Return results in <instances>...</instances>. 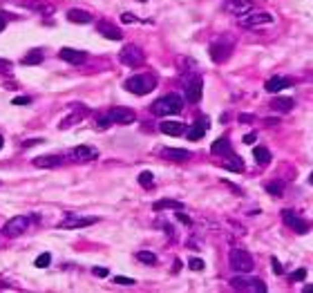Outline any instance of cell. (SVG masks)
<instances>
[{
    "label": "cell",
    "instance_id": "15",
    "mask_svg": "<svg viewBox=\"0 0 313 293\" xmlns=\"http://www.w3.org/2000/svg\"><path fill=\"white\" fill-rule=\"evenodd\" d=\"M98 217H65L61 222V228H85V226H92V224H96Z\"/></svg>",
    "mask_w": 313,
    "mask_h": 293
},
{
    "label": "cell",
    "instance_id": "30",
    "mask_svg": "<svg viewBox=\"0 0 313 293\" xmlns=\"http://www.w3.org/2000/svg\"><path fill=\"white\" fill-rule=\"evenodd\" d=\"M137 260H139V262H143V264H156V255L150 253V251H139Z\"/></svg>",
    "mask_w": 313,
    "mask_h": 293
},
{
    "label": "cell",
    "instance_id": "50",
    "mask_svg": "<svg viewBox=\"0 0 313 293\" xmlns=\"http://www.w3.org/2000/svg\"><path fill=\"white\" fill-rule=\"evenodd\" d=\"M311 184H313V172H311Z\"/></svg>",
    "mask_w": 313,
    "mask_h": 293
},
{
    "label": "cell",
    "instance_id": "45",
    "mask_svg": "<svg viewBox=\"0 0 313 293\" xmlns=\"http://www.w3.org/2000/svg\"><path fill=\"white\" fill-rule=\"evenodd\" d=\"M244 143H255V134H246V137H244Z\"/></svg>",
    "mask_w": 313,
    "mask_h": 293
},
{
    "label": "cell",
    "instance_id": "39",
    "mask_svg": "<svg viewBox=\"0 0 313 293\" xmlns=\"http://www.w3.org/2000/svg\"><path fill=\"white\" fill-rule=\"evenodd\" d=\"M177 219H179V222H184V224H188V226H190V217H188V215H184V213H181V211H177Z\"/></svg>",
    "mask_w": 313,
    "mask_h": 293
},
{
    "label": "cell",
    "instance_id": "41",
    "mask_svg": "<svg viewBox=\"0 0 313 293\" xmlns=\"http://www.w3.org/2000/svg\"><path fill=\"white\" fill-rule=\"evenodd\" d=\"M92 273L96 275V278H106V275H108V269H101V266H98V269H94Z\"/></svg>",
    "mask_w": 313,
    "mask_h": 293
},
{
    "label": "cell",
    "instance_id": "14",
    "mask_svg": "<svg viewBox=\"0 0 313 293\" xmlns=\"http://www.w3.org/2000/svg\"><path fill=\"white\" fill-rule=\"evenodd\" d=\"M96 29L101 36H106L110 40H121L123 38V31L117 27V25H112L110 20H98L96 23Z\"/></svg>",
    "mask_w": 313,
    "mask_h": 293
},
{
    "label": "cell",
    "instance_id": "18",
    "mask_svg": "<svg viewBox=\"0 0 313 293\" xmlns=\"http://www.w3.org/2000/svg\"><path fill=\"white\" fill-rule=\"evenodd\" d=\"M159 130L164 134H170V137H179V134L186 132V125L181 123V121H161Z\"/></svg>",
    "mask_w": 313,
    "mask_h": 293
},
{
    "label": "cell",
    "instance_id": "38",
    "mask_svg": "<svg viewBox=\"0 0 313 293\" xmlns=\"http://www.w3.org/2000/svg\"><path fill=\"white\" fill-rule=\"evenodd\" d=\"M27 103H29L27 96H16L14 99V106H27Z\"/></svg>",
    "mask_w": 313,
    "mask_h": 293
},
{
    "label": "cell",
    "instance_id": "8",
    "mask_svg": "<svg viewBox=\"0 0 313 293\" xmlns=\"http://www.w3.org/2000/svg\"><path fill=\"white\" fill-rule=\"evenodd\" d=\"M231 286L233 289H237V291H250V293H264L266 291V284L262 280H257V278H233L231 280Z\"/></svg>",
    "mask_w": 313,
    "mask_h": 293
},
{
    "label": "cell",
    "instance_id": "31",
    "mask_svg": "<svg viewBox=\"0 0 313 293\" xmlns=\"http://www.w3.org/2000/svg\"><path fill=\"white\" fill-rule=\"evenodd\" d=\"M139 184L143 186V188H150V186L154 184V175H152L150 170H143V172L139 175Z\"/></svg>",
    "mask_w": 313,
    "mask_h": 293
},
{
    "label": "cell",
    "instance_id": "25",
    "mask_svg": "<svg viewBox=\"0 0 313 293\" xmlns=\"http://www.w3.org/2000/svg\"><path fill=\"white\" fill-rule=\"evenodd\" d=\"M154 211H166V208H172V211H184V204L175 202V200H159L152 204Z\"/></svg>",
    "mask_w": 313,
    "mask_h": 293
},
{
    "label": "cell",
    "instance_id": "48",
    "mask_svg": "<svg viewBox=\"0 0 313 293\" xmlns=\"http://www.w3.org/2000/svg\"><path fill=\"white\" fill-rule=\"evenodd\" d=\"M3 145H5V139H3V134H0V150H3Z\"/></svg>",
    "mask_w": 313,
    "mask_h": 293
},
{
    "label": "cell",
    "instance_id": "46",
    "mask_svg": "<svg viewBox=\"0 0 313 293\" xmlns=\"http://www.w3.org/2000/svg\"><path fill=\"white\" fill-rule=\"evenodd\" d=\"M5 27H7V20H5V16L0 14V31H3Z\"/></svg>",
    "mask_w": 313,
    "mask_h": 293
},
{
    "label": "cell",
    "instance_id": "49",
    "mask_svg": "<svg viewBox=\"0 0 313 293\" xmlns=\"http://www.w3.org/2000/svg\"><path fill=\"white\" fill-rule=\"evenodd\" d=\"M0 289H7V286H5V284H0Z\"/></svg>",
    "mask_w": 313,
    "mask_h": 293
},
{
    "label": "cell",
    "instance_id": "36",
    "mask_svg": "<svg viewBox=\"0 0 313 293\" xmlns=\"http://www.w3.org/2000/svg\"><path fill=\"white\" fill-rule=\"evenodd\" d=\"M114 282H117V284H125V286H132V284H134L132 278H123V275H117V278H114Z\"/></svg>",
    "mask_w": 313,
    "mask_h": 293
},
{
    "label": "cell",
    "instance_id": "5",
    "mask_svg": "<svg viewBox=\"0 0 313 293\" xmlns=\"http://www.w3.org/2000/svg\"><path fill=\"white\" fill-rule=\"evenodd\" d=\"M269 23H273V14H269V12H255V9H250L248 14L239 16V27H244V29H253V27L269 25Z\"/></svg>",
    "mask_w": 313,
    "mask_h": 293
},
{
    "label": "cell",
    "instance_id": "2",
    "mask_svg": "<svg viewBox=\"0 0 313 293\" xmlns=\"http://www.w3.org/2000/svg\"><path fill=\"white\" fill-rule=\"evenodd\" d=\"M156 87V78L152 74H134L125 81V90L137 94V96H143V94H150Z\"/></svg>",
    "mask_w": 313,
    "mask_h": 293
},
{
    "label": "cell",
    "instance_id": "24",
    "mask_svg": "<svg viewBox=\"0 0 313 293\" xmlns=\"http://www.w3.org/2000/svg\"><path fill=\"white\" fill-rule=\"evenodd\" d=\"M224 168L231 170V172H242L244 170V161L239 157H235L233 153L226 155V161H224Z\"/></svg>",
    "mask_w": 313,
    "mask_h": 293
},
{
    "label": "cell",
    "instance_id": "33",
    "mask_svg": "<svg viewBox=\"0 0 313 293\" xmlns=\"http://www.w3.org/2000/svg\"><path fill=\"white\" fill-rule=\"evenodd\" d=\"M49 260H51V255H49V253H40L38 258H36V262H34V264L38 266V269H45V266L49 264Z\"/></svg>",
    "mask_w": 313,
    "mask_h": 293
},
{
    "label": "cell",
    "instance_id": "40",
    "mask_svg": "<svg viewBox=\"0 0 313 293\" xmlns=\"http://www.w3.org/2000/svg\"><path fill=\"white\" fill-rule=\"evenodd\" d=\"M121 20H123V23H137V16H132V14H121Z\"/></svg>",
    "mask_w": 313,
    "mask_h": 293
},
{
    "label": "cell",
    "instance_id": "13",
    "mask_svg": "<svg viewBox=\"0 0 313 293\" xmlns=\"http://www.w3.org/2000/svg\"><path fill=\"white\" fill-rule=\"evenodd\" d=\"M59 56H61V61L70 63V65H83V63H85V59H87L85 52L72 50V47H63V50L59 52Z\"/></svg>",
    "mask_w": 313,
    "mask_h": 293
},
{
    "label": "cell",
    "instance_id": "6",
    "mask_svg": "<svg viewBox=\"0 0 313 293\" xmlns=\"http://www.w3.org/2000/svg\"><path fill=\"white\" fill-rule=\"evenodd\" d=\"M27 228H29V217L16 215V217H12L3 226V235H5V237H9V239H14V237H20V235L27 231Z\"/></svg>",
    "mask_w": 313,
    "mask_h": 293
},
{
    "label": "cell",
    "instance_id": "37",
    "mask_svg": "<svg viewBox=\"0 0 313 293\" xmlns=\"http://www.w3.org/2000/svg\"><path fill=\"white\" fill-rule=\"evenodd\" d=\"M291 278H293V280H304V278H306V271H304V269H297L295 273L291 275Z\"/></svg>",
    "mask_w": 313,
    "mask_h": 293
},
{
    "label": "cell",
    "instance_id": "34",
    "mask_svg": "<svg viewBox=\"0 0 313 293\" xmlns=\"http://www.w3.org/2000/svg\"><path fill=\"white\" fill-rule=\"evenodd\" d=\"M188 266H190L192 271H203V260H199V258H190V262H188Z\"/></svg>",
    "mask_w": 313,
    "mask_h": 293
},
{
    "label": "cell",
    "instance_id": "17",
    "mask_svg": "<svg viewBox=\"0 0 313 293\" xmlns=\"http://www.w3.org/2000/svg\"><path fill=\"white\" fill-rule=\"evenodd\" d=\"M61 164H63V157L59 155H40L34 159L36 168H59Z\"/></svg>",
    "mask_w": 313,
    "mask_h": 293
},
{
    "label": "cell",
    "instance_id": "19",
    "mask_svg": "<svg viewBox=\"0 0 313 293\" xmlns=\"http://www.w3.org/2000/svg\"><path fill=\"white\" fill-rule=\"evenodd\" d=\"M67 20L76 25H85V23H92V14L85 12V9H70L67 12Z\"/></svg>",
    "mask_w": 313,
    "mask_h": 293
},
{
    "label": "cell",
    "instance_id": "11",
    "mask_svg": "<svg viewBox=\"0 0 313 293\" xmlns=\"http://www.w3.org/2000/svg\"><path fill=\"white\" fill-rule=\"evenodd\" d=\"M282 219H284V224H286V226H291L295 233H300V235L309 231V224H306L302 217H297V213H295V211H291V208L282 211Z\"/></svg>",
    "mask_w": 313,
    "mask_h": 293
},
{
    "label": "cell",
    "instance_id": "10",
    "mask_svg": "<svg viewBox=\"0 0 313 293\" xmlns=\"http://www.w3.org/2000/svg\"><path fill=\"white\" fill-rule=\"evenodd\" d=\"M98 157V150L92 148V145H76V148L70 150V159L76 161V164H85V161H94Z\"/></svg>",
    "mask_w": 313,
    "mask_h": 293
},
{
    "label": "cell",
    "instance_id": "28",
    "mask_svg": "<svg viewBox=\"0 0 313 293\" xmlns=\"http://www.w3.org/2000/svg\"><path fill=\"white\" fill-rule=\"evenodd\" d=\"M253 157H255V161H257L259 166H266L271 161V153L266 148H262V145H257V148L253 150Z\"/></svg>",
    "mask_w": 313,
    "mask_h": 293
},
{
    "label": "cell",
    "instance_id": "9",
    "mask_svg": "<svg viewBox=\"0 0 313 293\" xmlns=\"http://www.w3.org/2000/svg\"><path fill=\"white\" fill-rule=\"evenodd\" d=\"M108 117L112 123H119V125H130V123L137 121V114H134V110H130V108H112L108 112Z\"/></svg>",
    "mask_w": 313,
    "mask_h": 293
},
{
    "label": "cell",
    "instance_id": "43",
    "mask_svg": "<svg viewBox=\"0 0 313 293\" xmlns=\"http://www.w3.org/2000/svg\"><path fill=\"white\" fill-rule=\"evenodd\" d=\"M9 67H12V61H7V59H0V70H9Z\"/></svg>",
    "mask_w": 313,
    "mask_h": 293
},
{
    "label": "cell",
    "instance_id": "35",
    "mask_svg": "<svg viewBox=\"0 0 313 293\" xmlns=\"http://www.w3.org/2000/svg\"><path fill=\"white\" fill-rule=\"evenodd\" d=\"M110 125H112V121H110V117H108V114H106V117H98L96 119V128H110Z\"/></svg>",
    "mask_w": 313,
    "mask_h": 293
},
{
    "label": "cell",
    "instance_id": "16",
    "mask_svg": "<svg viewBox=\"0 0 313 293\" xmlns=\"http://www.w3.org/2000/svg\"><path fill=\"white\" fill-rule=\"evenodd\" d=\"M201 92H203L201 78H192V81L186 85V99H188V103H199L201 101Z\"/></svg>",
    "mask_w": 313,
    "mask_h": 293
},
{
    "label": "cell",
    "instance_id": "29",
    "mask_svg": "<svg viewBox=\"0 0 313 293\" xmlns=\"http://www.w3.org/2000/svg\"><path fill=\"white\" fill-rule=\"evenodd\" d=\"M282 190H284V184H282V181H269V184H266V192L273 195V197H280Z\"/></svg>",
    "mask_w": 313,
    "mask_h": 293
},
{
    "label": "cell",
    "instance_id": "22",
    "mask_svg": "<svg viewBox=\"0 0 313 293\" xmlns=\"http://www.w3.org/2000/svg\"><path fill=\"white\" fill-rule=\"evenodd\" d=\"M211 153H213V155H224V157H226V155H231V153H233V150H231V141H228L226 137L217 139L215 143L211 145Z\"/></svg>",
    "mask_w": 313,
    "mask_h": 293
},
{
    "label": "cell",
    "instance_id": "47",
    "mask_svg": "<svg viewBox=\"0 0 313 293\" xmlns=\"http://www.w3.org/2000/svg\"><path fill=\"white\" fill-rule=\"evenodd\" d=\"M302 291H304V293H313V284H306Z\"/></svg>",
    "mask_w": 313,
    "mask_h": 293
},
{
    "label": "cell",
    "instance_id": "1",
    "mask_svg": "<svg viewBox=\"0 0 313 293\" xmlns=\"http://www.w3.org/2000/svg\"><path fill=\"white\" fill-rule=\"evenodd\" d=\"M181 108H184V99L179 94H166V96L156 99V101L150 106L152 114L156 117H170V114H179Z\"/></svg>",
    "mask_w": 313,
    "mask_h": 293
},
{
    "label": "cell",
    "instance_id": "7",
    "mask_svg": "<svg viewBox=\"0 0 313 293\" xmlns=\"http://www.w3.org/2000/svg\"><path fill=\"white\" fill-rule=\"evenodd\" d=\"M119 61H121L123 65H128V67H137L145 61V54H143V50L137 47V45H125L121 50V54H119Z\"/></svg>",
    "mask_w": 313,
    "mask_h": 293
},
{
    "label": "cell",
    "instance_id": "51",
    "mask_svg": "<svg viewBox=\"0 0 313 293\" xmlns=\"http://www.w3.org/2000/svg\"><path fill=\"white\" fill-rule=\"evenodd\" d=\"M139 3H145V0H139Z\"/></svg>",
    "mask_w": 313,
    "mask_h": 293
},
{
    "label": "cell",
    "instance_id": "42",
    "mask_svg": "<svg viewBox=\"0 0 313 293\" xmlns=\"http://www.w3.org/2000/svg\"><path fill=\"white\" fill-rule=\"evenodd\" d=\"M271 264H273V271H275V273H278V275H282V264L278 262V260H271Z\"/></svg>",
    "mask_w": 313,
    "mask_h": 293
},
{
    "label": "cell",
    "instance_id": "44",
    "mask_svg": "<svg viewBox=\"0 0 313 293\" xmlns=\"http://www.w3.org/2000/svg\"><path fill=\"white\" fill-rule=\"evenodd\" d=\"M36 143H43V139H29V141H25V148H29V145H36Z\"/></svg>",
    "mask_w": 313,
    "mask_h": 293
},
{
    "label": "cell",
    "instance_id": "4",
    "mask_svg": "<svg viewBox=\"0 0 313 293\" xmlns=\"http://www.w3.org/2000/svg\"><path fill=\"white\" fill-rule=\"evenodd\" d=\"M228 262H231V269L237 271V273H248V271H253V258H250V253H246L244 249H231Z\"/></svg>",
    "mask_w": 313,
    "mask_h": 293
},
{
    "label": "cell",
    "instance_id": "27",
    "mask_svg": "<svg viewBox=\"0 0 313 293\" xmlns=\"http://www.w3.org/2000/svg\"><path fill=\"white\" fill-rule=\"evenodd\" d=\"M43 52L40 50H31L29 54H25L23 56V65H38V63H43Z\"/></svg>",
    "mask_w": 313,
    "mask_h": 293
},
{
    "label": "cell",
    "instance_id": "20",
    "mask_svg": "<svg viewBox=\"0 0 313 293\" xmlns=\"http://www.w3.org/2000/svg\"><path fill=\"white\" fill-rule=\"evenodd\" d=\"M161 155L166 157V159H170V161H186V159H190V153L184 148H164L161 150Z\"/></svg>",
    "mask_w": 313,
    "mask_h": 293
},
{
    "label": "cell",
    "instance_id": "23",
    "mask_svg": "<svg viewBox=\"0 0 313 293\" xmlns=\"http://www.w3.org/2000/svg\"><path fill=\"white\" fill-rule=\"evenodd\" d=\"M206 128H208V125H206V119L197 121L190 130H186V132H188V139H190V141H199V139L203 137V134H206Z\"/></svg>",
    "mask_w": 313,
    "mask_h": 293
},
{
    "label": "cell",
    "instance_id": "21",
    "mask_svg": "<svg viewBox=\"0 0 313 293\" xmlns=\"http://www.w3.org/2000/svg\"><path fill=\"white\" fill-rule=\"evenodd\" d=\"M291 85V81L289 78H284V76H273V78H269L266 81V92H282L284 87H289Z\"/></svg>",
    "mask_w": 313,
    "mask_h": 293
},
{
    "label": "cell",
    "instance_id": "32",
    "mask_svg": "<svg viewBox=\"0 0 313 293\" xmlns=\"http://www.w3.org/2000/svg\"><path fill=\"white\" fill-rule=\"evenodd\" d=\"M81 119H83V114H70V117L63 119V123L59 125V128H61V130H65V128H70V125H76L78 121H81Z\"/></svg>",
    "mask_w": 313,
    "mask_h": 293
},
{
    "label": "cell",
    "instance_id": "12",
    "mask_svg": "<svg viewBox=\"0 0 313 293\" xmlns=\"http://www.w3.org/2000/svg\"><path fill=\"white\" fill-rule=\"evenodd\" d=\"M253 9V0H226L224 3V12L233 16H244Z\"/></svg>",
    "mask_w": 313,
    "mask_h": 293
},
{
    "label": "cell",
    "instance_id": "26",
    "mask_svg": "<svg viewBox=\"0 0 313 293\" xmlns=\"http://www.w3.org/2000/svg\"><path fill=\"white\" fill-rule=\"evenodd\" d=\"M295 106V101L293 99H275L273 103H271V108L273 110H278V112H291Z\"/></svg>",
    "mask_w": 313,
    "mask_h": 293
},
{
    "label": "cell",
    "instance_id": "3",
    "mask_svg": "<svg viewBox=\"0 0 313 293\" xmlns=\"http://www.w3.org/2000/svg\"><path fill=\"white\" fill-rule=\"evenodd\" d=\"M208 54H211L213 63H224V61H228V56L233 54V40L226 38V36H222V38L213 40L211 47H208Z\"/></svg>",
    "mask_w": 313,
    "mask_h": 293
}]
</instances>
